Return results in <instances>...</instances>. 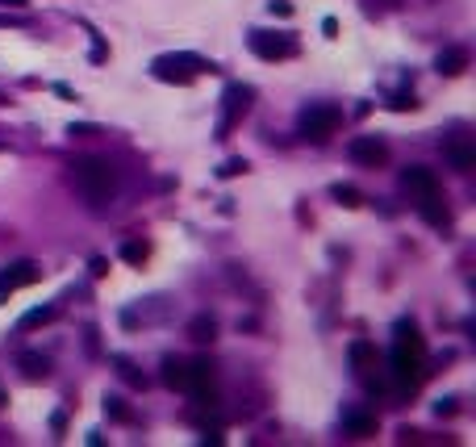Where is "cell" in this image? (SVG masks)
<instances>
[{"mask_svg": "<svg viewBox=\"0 0 476 447\" xmlns=\"http://www.w3.org/2000/svg\"><path fill=\"white\" fill-rule=\"evenodd\" d=\"M71 180L84 192V201H92V205H109L117 197V167L109 159H96V155L75 159L71 163Z\"/></svg>", "mask_w": 476, "mask_h": 447, "instance_id": "1", "label": "cell"}, {"mask_svg": "<svg viewBox=\"0 0 476 447\" xmlns=\"http://www.w3.org/2000/svg\"><path fill=\"white\" fill-rule=\"evenodd\" d=\"M205 71H213L209 59H201V54H192V50H171V54H159V59L151 63V75L163 79V84H192V79L205 75Z\"/></svg>", "mask_w": 476, "mask_h": 447, "instance_id": "2", "label": "cell"}, {"mask_svg": "<svg viewBox=\"0 0 476 447\" xmlns=\"http://www.w3.org/2000/svg\"><path fill=\"white\" fill-rule=\"evenodd\" d=\"M339 121H343V113H339L335 105H309V109H301V117H297V134L309 138V142H326V138L339 130Z\"/></svg>", "mask_w": 476, "mask_h": 447, "instance_id": "3", "label": "cell"}, {"mask_svg": "<svg viewBox=\"0 0 476 447\" xmlns=\"http://www.w3.org/2000/svg\"><path fill=\"white\" fill-rule=\"evenodd\" d=\"M422 364H427V356H418V351L393 343V351H389V377H393V385H397L401 393H414V389H418Z\"/></svg>", "mask_w": 476, "mask_h": 447, "instance_id": "4", "label": "cell"}, {"mask_svg": "<svg viewBox=\"0 0 476 447\" xmlns=\"http://www.w3.org/2000/svg\"><path fill=\"white\" fill-rule=\"evenodd\" d=\"M188 397H197L201 406H213L217 402V385H213V368L209 360H184V389Z\"/></svg>", "mask_w": 476, "mask_h": 447, "instance_id": "5", "label": "cell"}, {"mask_svg": "<svg viewBox=\"0 0 476 447\" xmlns=\"http://www.w3.org/2000/svg\"><path fill=\"white\" fill-rule=\"evenodd\" d=\"M251 50L268 63H280V59H293L297 54V42L289 33H272V29H251Z\"/></svg>", "mask_w": 476, "mask_h": 447, "instance_id": "6", "label": "cell"}, {"mask_svg": "<svg viewBox=\"0 0 476 447\" xmlns=\"http://www.w3.org/2000/svg\"><path fill=\"white\" fill-rule=\"evenodd\" d=\"M351 368H355V377H360L368 389H385V381H381V360H376V347H372L368 339H355V343H351Z\"/></svg>", "mask_w": 476, "mask_h": 447, "instance_id": "7", "label": "cell"}, {"mask_svg": "<svg viewBox=\"0 0 476 447\" xmlns=\"http://www.w3.org/2000/svg\"><path fill=\"white\" fill-rule=\"evenodd\" d=\"M222 100H226V113H222V121H217V134H230V126H234L238 117H247V113H251L255 88H251V84H230Z\"/></svg>", "mask_w": 476, "mask_h": 447, "instance_id": "8", "label": "cell"}, {"mask_svg": "<svg viewBox=\"0 0 476 447\" xmlns=\"http://www.w3.org/2000/svg\"><path fill=\"white\" fill-rule=\"evenodd\" d=\"M38 276H42V268H38L33 259H17V264H8V268L0 272V301H4L8 293L25 289V285H33Z\"/></svg>", "mask_w": 476, "mask_h": 447, "instance_id": "9", "label": "cell"}, {"mask_svg": "<svg viewBox=\"0 0 476 447\" xmlns=\"http://www.w3.org/2000/svg\"><path fill=\"white\" fill-rule=\"evenodd\" d=\"M351 159L360 167H385L389 163V146L381 138H372V134H360V138H351Z\"/></svg>", "mask_w": 476, "mask_h": 447, "instance_id": "10", "label": "cell"}, {"mask_svg": "<svg viewBox=\"0 0 476 447\" xmlns=\"http://www.w3.org/2000/svg\"><path fill=\"white\" fill-rule=\"evenodd\" d=\"M401 188H410L414 197H427V192H439V180L431 167H406L401 172Z\"/></svg>", "mask_w": 476, "mask_h": 447, "instance_id": "11", "label": "cell"}, {"mask_svg": "<svg viewBox=\"0 0 476 447\" xmlns=\"http://www.w3.org/2000/svg\"><path fill=\"white\" fill-rule=\"evenodd\" d=\"M468 67V50L464 46H447V50H439V59H435V71L439 75H460Z\"/></svg>", "mask_w": 476, "mask_h": 447, "instance_id": "12", "label": "cell"}, {"mask_svg": "<svg viewBox=\"0 0 476 447\" xmlns=\"http://www.w3.org/2000/svg\"><path fill=\"white\" fill-rule=\"evenodd\" d=\"M418 213H422L431 226H439V230L452 222V213H447V205L439 201V192H427V197H418Z\"/></svg>", "mask_w": 476, "mask_h": 447, "instance_id": "13", "label": "cell"}, {"mask_svg": "<svg viewBox=\"0 0 476 447\" xmlns=\"http://www.w3.org/2000/svg\"><path fill=\"white\" fill-rule=\"evenodd\" d=\"M343 435L368 439V435H376V418H372V414H360V410H347V414H343Z\"/></svg>", "mask_w": 476, "mask_h": 447, "instance_id": "14", "label": "cell"}, {"mask_svg": "<svg viewBox=\"0 0 476 447\" xmlns=\"http://www.w3.org/2000/svg\"><path fill=\"white\" fill-rule=\"evenodd\" d=\"M17 364H21L25 381H46V377H50V360H46V356H38V351H21V356H17Z\"/></svg>", "mask_w": 476, "mask_h": 447, "instance_id": "15", "label": "cell"}, {"mask_svg": "<svg viewBox=\"0 0 476 447\" xmlns=\"http://www.w3.org/2000/svg\"><path fill=\"white\" fill-rule=\"evenodd\" d=\"M188 339H192V343H213V339H217V322H213L209 314H197V318L188 322Z\"/></svg>", "mask_w": 476, "mask_h": 447, "instance_id": "16", "label": "cell"}, {"mask_svg": "<svg viewBox=\"0 0 476 447\" xmlns=\"http://www.w3.org/2000/svg\"><path fill=\"white\" fill-rule=\"evenodd\" d=\"M447 159H452L456 172H473L476 167V146H468V142H452V146H447Z\"/></svg>", "mask_w": 476, "mask_h": 447, "instance_id": "17", "label": "cell"}, {"mask_svg": "<svg viewBox=\"0 0 476 447\" xmlns=\"http://www.w3.org/2000/svg\"><path fill=\"white\" fill-rule=\"evenodd\" d=\"M163 385L167 389H184V360H176V356L163 360Z\"/></svg>", "mask_w": 476, "mask_h": 447, "instance_id": "18", "label": "cell"}, {"mask_svg": "<svg viewBox=\"0 0 476 447\" xmlns=\"http://www.w3.org/2000/svg\"><path fill=\"white\" fill-rule=\"evenodd\" d=\"M330 197H335V201H339L343 209H360V205H364L360 188H351V184H335V188H330Z\"/></svg>", "mask_w": 476, "mask_h": 447, "instance_id": "19", "label": "cell"}, {"mask_svg": "<svg viewBox=\"0 0 476 447\" xmlns=\"http://www.w3.org/2000/svg\"><path fill=\"white\" fill-rule=\"evenodd\" d=\"M59 318V305H38V310H29L25 318H21V326H46V322H54Z\"/></svg>", "mask_w": 476, "mask_h": 447, "instance_id": "20", "label": "cell"}, {"mask_svg": "<svg viewBox=\"0 0 476 447\" xmlns=\"http://www.w3.org/2000/svg\"><path fill=\"white\" fill-rule=\"evenodd\" d=\"M113 368H117V377H121V381H130L134 389H142V385H146V377H142V372H134V364H130V360H121V356H117V360H113Z\"/></svg>", "mask_w": 476, "mask_h": 447, "instance_id": "21", "label": "cell"}, {"mask_svg": "<svg viewBox=\"0 0 476 447\" xmlns=\"http://www.w3.org/2000/svg\"><path fill=\"white\" fill-rule=\"evenodd\" d=\"M121 259L134 264V268H142L146 264V243H121Z\"/></svg>", "mask_w": 476, "mask_h": 447, "instance_id": "22", "label": "cell"}, {"mask_svg": "<svg viewBox=\"0 0 476 447\" xmlns=\"http://www.w3.org/2000/svg\"><path fill=\"white\" fill-rule=\"evenodd\" d=\"M105 414H109V418H117V423H130V410H125V402H121V397H105Z\"/></svg>", "mask_w": 476, "mask_h": 447, "instance_id": "23", "label": "cell"}, {"mask_svg": "<svg viewBox=\"0 0 476 447\" xmlns=\"http://www.w3.org/2000/svg\"><path fill=\"white\" fill-rule=\"evenodd\" d=\"M243 172H247V159H226V163L217 167V176H222V180H230V176H243Z\"/></svg>", "mask_w": 476, "mask_h": 447, "instance_id": "24", "label": "cell"}, {"mask_svg": "<svg viewBox=\"0 0 476 447\" xmlns=\"http://www.w3.org/2000/svg\"><path fill=\"white\" fill-rule=\"evenodd\" d=\"M389 109H397V113H406V109H418V100H414V92H397V96L389 100Z\"/></svg>", "mask_w": 476, "mask_h": 447, "instance_id": "25", "label": "cell"}, {"mask_svg": "<svg viewBox=\"0 0 476 447\" xmlns=\"http://www.w3.org/2000/svg\"><path fill=\"white\" fill-rule=\"evenodd\" d=\"M435 414H439V418H452V414H456V397H443V402L435 406Z\"/></svg>", "mask_w": 476, "mask_h": 447, "instance_id": "26", "label": "cell"}, {"mask_svg": "<svg viewBox=\"0 0 476 447\" xmlns=\"http://www.w3.org/2000/svg\"><path fill=\"white\" fill-rule=\"evenodd\" d=\"M50 431H54V435H63V431H67V414H63V410H59V414H50Z\"/></svg>", "mask_w": 476, "mask_h": 447, "instance_id": "27", "label": "cell"}, {"mask_svg": "<svg viewBox=\"0 0 476 447\" xmlns=\"http://www.w3.org/2000/svg\"><path fill=\"white\" fill-rule=\"evenodd\" d=\"M105 272H109V259H105V255H96V259H92V276H105Z\"/></svg>", "mask_w": 476, "mask_h": 447, "instance_id": "28", "label": "cell"}, {"mask_svg": "<svg viewBox=\"0 0 476 447\" xmlns=\"http://www.w3.org/2000/svg\"><path fill=\"white\" fill-rule=\"evenodd\" d=\"M272 13H280V17H289V13H293V4H289V0H272Z\"/></svg>", "mask_w": 476, "mask_h": 447, "instance_id": "29", "label": "cell"}, {"mask_svg": "<svg viewBox=\"0 0 476 447\" xmlns=\"http://www.w3.org/2000/svg\"><path fill=\"white\" fill-rule=\"evenodd\" d=\"M29 0H0V8H25Z\"/></svg>", "mask_w": 476, "mask_h": 447, "instance_id": "30", "label": "cell"}, {"mask_svg": "<svg viewBox=\"0 0 476 447\" xmlns=\"http://www.w3.org/2000/svg\"><path fill=\"white\" fill-rule=\"evenodd\" d=\"M0 406H4V397H0Z\"/></svg>", "mask_w": 476, "mask_h": 447, "instance_id": "31", "label": "cell"}]
</instances>
